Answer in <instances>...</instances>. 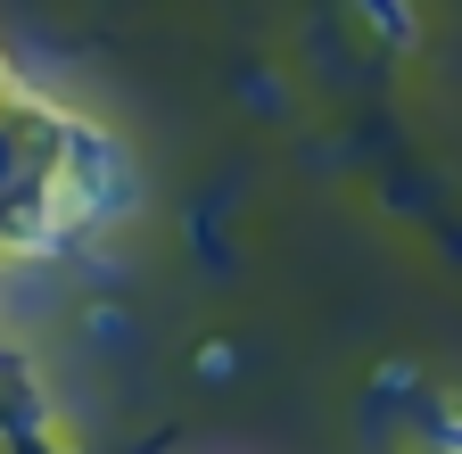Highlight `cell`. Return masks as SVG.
<instances>
[{
  "mask_svg": "<svg viewBox=\"0 0 462 454\" xmlns=\"http://www.w3.org/2000/svg\"><path fill=\"white\" fill-rule=\"evenodd\" d=\"M438 454H462V396L438 405Z\"/></svg>",
  "mask_w": 462,
  "mask_h": 454,
  "instance_id": "1",
  "label": "cell"
}]
</instances>
